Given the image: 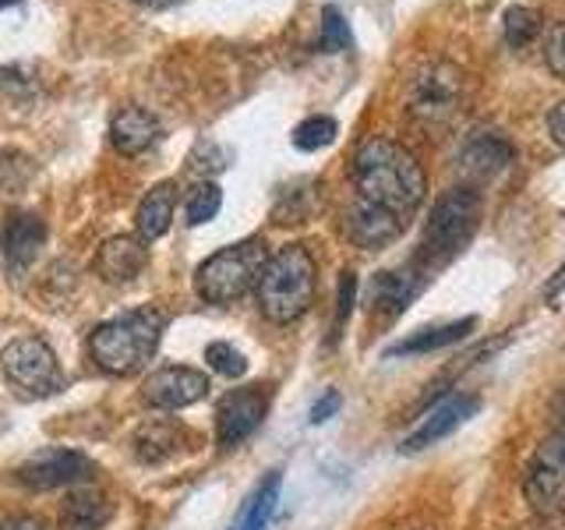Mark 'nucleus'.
<instances>
[{
    "label": "nucleus",
    "mask_w": 565,
    "mask_h": 530,
    "mask_svg": "<svg viewBox=\"0 0 565 530\" xmlns=\"http://www.w3.org/2000/svg\"><path fill=\"white\" fill-rule=\"evenodd\" d=\"M424 170L393 138H367L353 156V202L347 234L361 247L393 244L424 202Z\"/></svg>",
    "instance_id": "nucleus-1"
},
{
    "label": "nucleus",
    "mask_w": 565,
    "mask_h": 530,
    "mask_svg": "<svg viewBox=\"0 0 565 530\" xmlns=\"http://www.w3.org/2000/svg\"><path fill=\"white\" fill-rule=\"evenodd\" d=\"M163 329H167L163 311L138 308L96 326L93 336H88V353L110 375H135V371H141L156 358Z\"/></svg>",
    "instance_id": "nucleus-2"
},
{
    "label": "nucleus",
    "mask_w": 565,
    "mask_h": 530,
    "mask_svg": "<svg viewBox=\"0 0 565 530\" xmlns=\"http://www.w3.org/2000/svg\"><path fill=\"white\" fill-rule=\"evenodd\" d=\"M258 308L276 326H290L308 315L315 300V258L300 244L279 247L269 255L258 279Z\"/></svg>",
    "instance_id": "nucleus-3"
},
{
    "label": "nucleus",
    "mask_w": 565,
    "mask_h": 530,
    "mask_svg": "<svg viewBox=\"0 0 565 530\" xmlns=\"http://www.w3.org/2000/svg\"><path fill=\"white\" fill-rule=\"evenodd\" d=\"M477 223H481V194L473 188H449L431 209L414 265L428 276L441 265H449L477 234Z\"/></svg>",
    "instance_id": "nucleus-4"
},
{
    "label": "nucleus",
    "mask_w": 565,
    "mask_h": 530,
    "mask_svg": "<svg viewBox=\"0 0 565 530\" xmlns=\"http://www.w3.org/2000/svg\"><path fill=\"white\" fill-rule=\"evenodd\" d=\"M265 262H269V244L262 237L226 244L199 265L194 290H199V297L209 300V305H230V300H237L252 287H258Z\"/></svg>",
    "instance_id": "nucleus-5"
},
{
    "label": "nucleus",
    "mask_w": 565,
    "mask_h": 530,
    "mask_svg": "<svg viewBox=\"0 0 565 530\" xmlns=\"http://www.w3.org/2000/svg\"><path fill=\"white\" fill-rule=\"evenodd\" d=\"M467 99V75L449 61H428L420 64L411 82H406V110L414 120L441 128L449 124Z\"/></svg>",
    "instance_id": "nucleus-6"
},
{
    "label": "nucleus",
    "mask_w": 565,
    "mask_h": 530,
    "mask_svg": "<svg viewBox=\"0 0 565 530\" xmlns=\"http://www.w3.org/2000/svg\"><path fill=\"white\" fill-rule=\"evenodd\" d=\"M0 371L29 400H46L64 389L61 361L43 336H18V340H11L0 353Z\"/></svg>",
    "instance_id": "nucleus-7"
},
{
    "label": "nucleus",
    "mask_w": 565,
    "mask_h": 530,
    "mask_svg": "<svg viewBox=\"0 0 565 530\" xmlns=\"http://www.w3.org/2000/svg\"><path fill=\"white\" fill-rule=\"evenodd\" d=\"M523 495L537 517L565 512V424L534 449L523 474Z\"/></svg>",
    "instance_id": "nucleus-8"
},
{
    "label": "nucleus",
    "mask_w": 565,
    "mask_h": 530,
    "mask_svg": "<svg viewBox=\"0 0 565 530\" xmlns=\"http://www.w3.org/2000/svg\"><path fill=\"white\" fill-rule=\"evenodd\" d=\"M96 470V464L85 453L75 449H40L32 453L22 467H18V481L35 488V491H50V488H67L88 481Z\"/></svg>",
    "instance_id": "nucleus-9"
},
{
    "label": "nucleus",
    "mask_w": 565,
    "mask_h": 530,
    "mask_svg": "<svg viewBox=\"0 0 565 530\" xmlns=\"http://www.w3.org/2000/svg\"><path fill=\"white\" fill-rule=\"evenodd\" d=\"M269 411V385H244L226 393L216 406V438L220 446H241L265 421Z\"/></svg>",
    "instance_id": "nucleus-10"
},
{
    "label": "nucleus",
    "mask_w": 565,
    "mask_h": 530,
    "mask_svg": "<svg viewBox=\"0 0 565 530\" xmlns=\"http://www.w3.org/2000/svg\"><path fill=\"white\" fill-rule=\"evenodd\" d=\"M477 411H481V400H477L473 393H452L446 400H438L428 414L420 417V424L403 438V453H420V449H428L435 446V442H441L446 435H452L459 424L470 421Z\"/></svg>",
    "instance_id": "nucleus-11"
},
{
    "label": "nucleus",
    "mask_w": 565,
    "mask_h": 530,
    "mask_svg": "<svg viewBox=\"0 0 565 530\" xmlns=\"http://www.w3.org/2000/svg\"><path fill=\"white\" fill-rule=\"evenodd\" d=\"M209 396V375L199 368H159L146 379V400L159 411H181Z\"/></svg>",
    "instance_id": "nucleus-12"
},
{
    "label": "nucleus",
    "mask_w": 565,
    "mask_h": 530,
    "mask_svg": "<svg viewBox=\"0 0 565 530\" xmlns=\"http://www.w3.org/2000/svg\"><path fill=\"white\" fill-rule=\"evenodd\" d=\"M424 279H428V273H420L417 265H411V269H399V273H379L375 279L367 283V311L371 318H396L403 315L406 308H411V300L420 294Z\"/></svg>",
    "instance_id": "nucleus-13"
},
{
    "label": "nucleus",
    "mask_w": 565,
    "mask_h": 530,
    "mask_svg": "<svg viewBox=\"0 0 565 530\" xmlns=\"http://www.w3.org/2000/svg\"><path fill=\"white\" fill-rule=\"evenodd\" d=\"M46 241V223L35 212H11L0 226V255L11 269H29Z\"/></svg>",
    "instance_id": "nucleus-14"
},
{
    "label": "nucleus",
    "mask_w": 565,
    "mask_h": 530,
    "mask_svg": "<svg viewBox=\"0 0 565 530\" xmlns=\"http://www.w3.org/2000/svg\"><path fill=\"white\" fill-rule=\"evenodd\" d=\"M516 149L512 141L499 131H473L463 141V152H459V167L470 177V181H491L494 173H502Z\"/></svg>",
    "instance_id": "nucleus-15"
},
{
    "label": "nucleus",
    "mask_w": 565,
    "mask_h": 530,
    "mask_svg": "<svg viewBox=\"0 0 565 530\" xmlns=\"http://www.w3.org/2000/svg\"><path fill=\"white\" fill-rule=\"evenodd\" d=\"M149 265V247L141 237L120 234L99 244L93 269L96 276H103L106 283H131L135 276H141V269Z\"/></svg>",
    "instance_id": "nucleus-16"
},
{
    "label": "nucleus",
    "mask_w": 565,
    "mask_h": 530,
    "mask_svg": "<svg viewBox=\"0 0 565 530\" xmlns=\"http://www.w3.org/2000/svg\"><path fill=\"white\" fill-rule=\"evenodd\" d=\"M159 135H163V124H159L156 114H149L146 106H124L110 120V141L124 156H138L152 149Z\"/></svg>",
    "instance_id": "nucleus-17"
},
{
    "label": "nucleus",
    "mask_w": 565,
    "mask_h": 530,
    "mask_svg": "<svg viewBox=\"0 0 565 530\" xmlns=\"http://www.w3.org/2000/svg\"><path fill=\"white\" fill-rule=\"evenodd\" d=\"M477 318H459V322H446V326H431V329H417L406 340L393 343L385 350V358H417V353H431L441 347H452L463 340L467 332H473Z\"/></svg>",
    "instance_id": "nucleus-18"
},
{
    "label": "nucleus",
    "mask_w": 565,
    "mask_h": 530,
    "mask_svg": "<svg viewBox=\"0 0 565 530\" xmlns=\"http://www.w3.org/2000/svg\"><path fill=\"white\" fill-rule=\"evenodd\" d=\"M173 209H177V184H173V181L156 184V188L146 194V199H141V205H138V212H135L138 237H141V241L163 237L167 230H170Z\"/></svg>",
    "instance_id": "nucleus-19"
},
{
    "label": "nucleus",
    "mask_w": 565,
    "mask_h": 530,
    "mask_svg": "<svg viewBox=\"0 0 565 530\" xmlns=\"http://www.w3.org/2000/svg\"><path fill=\"white\" fill-rule=\"evenodd\" d=\"M279 488H282V474L269 470L258 481V488L247 495V502L241 506L237 520L230 530H269V523L276 517V506H279Z\"/></svg>",
    "instance_id": "nucleus-20"
},
{
    "label": "nucleus",
    "mask_w": 565,
    "mask_h": 530,
    "mask_svg": "<svg viewBox=\"0 0 565 530\" xmlns=\"http://www.w3.org/2000/svg\"><path fill=\"white\" fill-rule=\"evenodd\" d=\"M110 502L96 488H78L67 495L64 512H61V530H103V523L110 520Z\"/></svg>",
    "instance_id": "nucleus-21"
},
{
    "label": "nucleus",
    "mask_w": 565,
    "mask_h": 530,
    "mask_svg": "<svg viewBox=\"0 0 565 530\" xmlns=\"http://www.w3.org/2000/svg\"><path fill=\"white\" fill-rule=\"evenodd\" d=\"M181 446V428L173 421H146L135 432V456L141 464H163Z\"/></svg>",
    "instance_id": "nucleus-22"
},
{
    "label": "nucleus",
    "mask_w": 565,
    "mask_h": 530,
    "mask_svg": "<svg viewBox=\"0 0 565 530\" xmlns=\"http://www.w3.org/2000/svg\"><path fill=\"white\" fill-rule=\"evenodd\" d=\"M35 177V159L18 149H0V194H22Z\"/></svg>",
    "instance_id": "nucleus-23"
},
{
    "label": "nucleus",
    "mask_w": 565,
    "mask_h": 530,
    "mask_svg": "<svg viewBox=\"0 0 565 530\" xmlns=\"http://www.w3.org/2000/svg\"><path fill=\"white\" fill-rule=\"evenodd\" d=\"M220 209H223V191H220V184L202 181V184L191 188L188 202H184V216H188L191 226H202L209 220H216Z\"/></svg>",
    "instance_id": "nucleus-24"
},
{
    "label": "nucleus",
    "mask_w": 565,
    "mask_h": 530,
    "mask_svg": "<svg viewBox=\"0 0 565 530\" xmlns=\"http://www.w3.org/2000/svg\"><path fill=\"white\" fill-rule=\"evenodd\" d=\"M335 135H340V128H335L332 117H308L294 128V146L300 152H315V149L332 146Z\"/></svg>",
    "instance_id": "nucleus-25"
},
{
    "label": "nucleus",
    "mask_w": 565,
    "mask_h": 530,
    "mask_svg": "<svg viewBox=\"0 0 565 530\" xmlns=\"http://www.w3.org/2000/svg\"><path fill=\"white\" fill-rule=\"evenodd\" d=\"M541 32V18L534 8H509L505 11V43L526 46Z\"/></svg>",
    "instance_id": "nucleus-26"
},
{
    "label": "nucleus",
    "mask_w": 565,
    "mask_h": 530,
    "mask_svg": "<svg viewBox=\"0 0 565 530\" xmlns=\"http://www.w3.org/2000/svg\"><path fill=\"white\" fill-rule=\"evenodd\" d=\"M205 361L212 371H220L223 379H241L247 371V358L234 343H209L205 347Z\"/></svg>",
    "instance_id": "nucleus-27"
},
{
    "label": "nucleus",
    "mask_w": 565,
    "mask_h": 530,
    "mask_svg": "<svg viewBox=\"0 0 565 530\" xmlns=\"http://www.w3.org/2000/svg\"><path fill=\"white\" fill-rule=\"evenodd\" d=\"M318 46H322L326 53H340L350 46V25L347 18L340 14V8H326L322 11V32H318Z\"/></svg>",
    "instance_id": "nucleus-28"
},
{
    "label": "nucleus",
    "mask_w": 565,
    "mask_h": 530,
    "mask_svg": "<svg viewBox=\"0 0 565 530\" xmlns=\"http://www.w3.org/2000/svg\"><path fill=\"white\" fill-rule=\"evenodd\" d=\"M230 159H234V152L216 146V141H199L191 152V167L194 170H202V173H220L230 167Z\"/></svg>",
    "instance_id": "nucleus-29"
},
{
    "label": "nucleus",
    "mask_w": 565,
    "mask_h": 530,
    "mask_svg": "<svg viewBox=\"0 0 565 530\" xmlns=\"http://www.w3.org/2000/svg\"><path fill=\"white\" fill-rule=\"evenodd\" d=\"M353 297H358V276L353 273H343L340 276V300H335V322H332V340L343 332V322L353 311Z\"/></svg>",
    "instance_id": "nucleus-30"
},
{
    "label": "nucleus",
    "mask_w": 565,
    "mask_h": 530,
    "mask_svg": "<svg viewBox=\"0 0 565 530\" xmlns=\"http://www.w3.org/2000/svg\"><path fill=\"white\" fill-rule=\"evenodd\" d=\"M544 61H547V67H552L558 78H565V22L555 25L552 35H547V43H544Z\"/></svg>",
    "instance_id": "nucleus-31"
},
{
    "label": "nucleus",
    "mask_w": 565,
    "mask_h": 530,
    "mask_svg": "<svg viewBox=\"0 0 565 530\" xmlns=\"http://www.w3.org/2000/svg\"><path fill=\"white\" fill-rule=\"evenodd\" d=\"M340 406H343V396L335 393V389H326V393L311 403V424H326L329 417L340 414Z\"/></svg>",
    "instance_id": "nucleus-32"
},
{
    "label": "nucleus",
    "mask_w": 565,
    "mask_h": 530,
    "mask_svg": "<svg viewBox=\"0 0 565 530\" xmlns=\"http://www.w3.org/2000/svg\"><path fill=\"white\" fill-rule=\"evenodd\" d=\"M547 128H552V138H555L558 146L565 149V99H558V103H555L552 117H547Z\"/></svg>",
    "instance_id": "nucleus-33"
},
{
    "label": "nucleus",
    "mask_w": 565,
    "mask_h": 530,
    "mask_svg": "<svg viewBox=\"0 0 565 530\" xmlns=\"http://www.w3.org/2000/svg\"><path fill=\"white\" fill-rule=\"evenodd\" d=\"M562 294H565V265H562V269L552 279H547V287H544V297L547 300H558Z\"/></svg>",
    "instance_id": "nucleus-34"
},
{
    "label": "nucleus",
    "mask_w": 565,
    "mask_h": 530,
    "mask_svg": "<svg viewBox=\"0 0 565 530\" xmlns=\"http://www.w3.org/2000/svg\"><path fill=\"white\" fill-rule=\"evenodd\" d=\"M4 530H43L40 520H29V517H18V520H8Z\"/></svg>",
    "instance_id": "nucleus-35"
},
{
    "label": "nucleus",
    "mask_w": 565,
    "mask_h": 530,
    "mask_svg": "<svg viewBox=\"0 0 565 530\" xmlns=\"http://www.w3.org/2000/svg\"><path fill=\"white\" fill-rule=\"evenodd\" d=\"M135 4H146V8H170L177 0H135Z\"/></svg>",
    "instance_id": "nucleus-36"
},
{
    "label": "nucleus",
    "mask_w": 565,
    "mask_h": 530,
    "mask_svg": "<svg viewBox=\"0 0 565 530\" xmlns=\"http://www.w3.org/2000/svg\"><path fill=\"white\" fill-rule=\"evenodd\" d=\"M14 4H22V0H0V11H8V8H14Z\"/></svg>",
    "instance_id": "nucleus-37"
},
{
    "label": "nucleus",
    "mask_w": 565,
    "mask_h": 530,
    "mask_svg": "<svg viewBox=\"0 0 565 530\" xmlns=\"http://www.w3.org/2000/svg\"><path fill=\"white\" fill-rule=\"evenodd\" d=\"M523 530H547V527H523Z\"/></svg>",
    "instance_id": "nucleus-38"
}]
</instances>
